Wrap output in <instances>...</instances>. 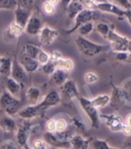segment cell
Segmentation results:
<instances>
[{
    "label": "cell",
    "instance_id": "cell-1",
    "mask_svg": "<svg viewBox=\"0 0 131 149\" xmlns=\"http://www.w3.org/2000/svg\"><path fill=\"white\" fill-rule=\"evenodd\" d=\"M75 42L80 53L85 57H94L110 48V45L96 44L86 37H80L79 35L75 40Z\"/></svg>",
    "mask_w": 131,
    "mask_h": 149
},
{
    "label": "cell",
    "instance_id": "cell-2",
    "mask_svg": "<svg viewBox=\"0 0 131 149\" xmlns=\"http://www.w3.org/2000/svg\"><path fill=\"white\" fill-rule=\"evenodd\" d=\"M36 3L35 1H17V6L14 10V22L25 29L28 20L33 14Z\"/></svg>",
    "mask_w": 131,
    "mask_h": 149
},
{
    "label": "cell",
    "instance_id": "cell-3",
    "mask_svg": "<svg viewBox=\"0 0 131 149\" xmlns=\"http://www.w3.org/2000/svg\"><path fill=\"white\" fill-rule=\"evenodd\" d=\"M0 109L9 116H13L21 109V101L5 89L0 95Z\"/></svg>",
    "mask_w": 131,
    "mask_h": 149
},
{
    "label": "cell",
    "instance_id": "cell-4",
    "mask_svg": "<svg viewBox=\"0 0 131 149\" xmlns=\"http://www.w3.org/2000/svg\"><path fill=\"white\" fill-rule=\"evenodd\" d=\"M80 104L82 109L88 116V118L90 121V125L94 129H98L99 127V115L98 113V109L93 106L90 102V100L80 95L77 98Z\"/></svg>",
    "mask_w": 131,
    "mask_h": 149
},
{
    "label": "cell",
    "instance_id": "cell-5",
    "mask_svg": "<svg viewBox=\"0 0 131 149\" xmlns=\"http://www.w3.org/2000/svg\"><path fill=\"white\" fill-rule=\"evenodd\" d=\"M106 40L110 43V47L113 51L117 53H121V52L128 53V47L130 40L127 39V37L118 34L117 33L111 29L106 37Z\"/></svg>",
    "mask_w": 131,
    "mask_h": 149
},
{
    "label": "cell",
    "instance_id": "cell-6",
    "mask_svg": "<svg viewBox=\"0 0 131 149\" xmlns=\"http://www.w3.org/2000/svg\"><path fill=\"white\" fill-rule=\"evenodd\" d=\"M95 12L94 10H90V9H84L75 17V23L74 26H73L70 29L66 30L67 34H72L75 31L78 30V28L81 26L83 24L88 23V22H91L93 19L94 18Z\"/></svg>",
    "mask_w": 131,
    "mask_h": 149
},
{
    "label": "cell",
    "instance_id": "cell-7",
    "mask_svg": "<svg viewBox=\"0 0 131 149\" xmlns=\"http://www.w3.org/2000/svg\"><path fill=\"white\" fill-rule=\"evenodd\" d=\"M38 39L42 44L44 45H51L59 37V33L56 30L49 26H43V27L38 33Z\"/></svg>",
    "mask_w": 131,
    "mask_h": 149
},
{
    "label": "cell",
    "instance_id": "cell-8",
    "mask_svg": "<svg viewBox=\"0 0 131 149\" xmlns=\"http://www.w3.org/2000/svg\"><path fill=\"white\" fill-rule=\"evenodd\" d=\"M62 98L61 95L58 92L55 90L50 91L49 93L46 94L41 102L36 103L40 111L46 110V109L50 108V107H56L61 102Z\"/></svg>",
    "mask_w": 131,
    "mask_h": 149
},
{
    "label": "cell",
    "instance_id": "cell-9",
    "mask_svg": "<svg viewBox=\"0 0 131 149\" xmlns=\"http://www.w3.org/2000/svg\"><path fill=\"white\" fill-rule=\"evenodd\" d=\"M95 9L99 11L105 12L108 13L114 14L119 18H124L125 11L118 7L113 2H96L95 3Z\"/></svg>",
    "mask_w": 131,
    "mask_h": 149
},
{
    "label": "cell",
    "instance_id": "cell-10",
    "mask_svg": "<svg viewBox=\"0 0 131 149\" xmlns=\"http://www.w3.org/2000/svg\"><path fill=\"white\" fill-rule=\"evenodd\" d=\"M60 93L62 97L69 100L77 99L80 95L76 83L71 79H69L62 86H60Z\"/></svg>",
    "mask_w": 131,
    "mask_h": 149
},
{
    "label": "cell",
    "instance_id": "cell-11",
    "mask_svg": "<svg viewBox=\"0 0 131 149\" xmlns=\"http://www.w3.org/2000/svg\"><path fill=\"white\" fill-rule=\"evenodd\" d=\"M99 117L104 119L106 125L110 129L111 131L118 132L122 130L124 123L121 116L115 114H102L99 115Z\"/></svg>",
    "mask_w": 131,
    "mask_h": 149
},
{
    "label": "cell",
    "instance_id": "cell-12",
    "mask_svg": "<svg viewBox=\"0 0 131 149\" xmlns=\"http://www.w3.org/2000/svg\"><path fill=\"white\" fill-rule=\"evenodd\" d=\"M10 77L12 79H13L15 81L19 82L22 86H24V84L27 81V73L21 66L16 58L12 60V67Z\"/></svg>",
    "mask_w": 131,
    "mask_h": 149
},
{
    "label": "cell",
    "instance_id": "cell-13",
    "mask_svg": "<svg viewBox=\"0 0 131 149\" xmlns=\"http://www.w3.org/2000/svg\"><path fill=\"white\" fill-rule=\"evenodd\" d=\"M43 139L44 140V141L46 142V144H48L53 148H71L70 142L60 140L54 133L45 132Z\"/></svg>",
    "mask_w": 131,
    "mask_h": 149
},
{
    "label": "cell",
    "instance_id": "cell-14",
    "mask_svg": "<svg viewBox=\"0 0 131 149\" xmlns=\"http://www.w3.org/2000/svg\"><path fill=\"white\" fill-rule=\"evenodd\" d=\"M43 27L42 21L39 16L32 14L25 26L24 31L31 36H37Z\"/></svg>",
    "mask_w": 131,
    "mask_h": 149
},
{
    "label": "cell",
    "instance_id": "cell-15",
    "mask_svg": "<svg viewBox=\"0 0 131 149\" xmlns=\"http://www.w3.org/2000/svg\"><path fill=\"white\" fill-rule=\"evenodd\" d=\"M29 130V127L28 125H23L17 127L16 130V144L19 148H20L21 149H23L25 145H27L28 139H29V135H28V132Z\"/></svg>",
    "mask_w": 131,
    "mask_h": 149
},
{
    "label": "cell",
    "instance_id": "cell-16",
    "mask_svg": "<svg viewBox=\"0 0 131 149\" xmlns=\"http://www.w3.org/2000/svg\"><path fill=\"white\" fill-rule=\"evenodd\" d=\"M40 109L37 106V104L29 105L27 107H23L17 113L20 118L24 119V120H31L35 117H36L40 113Z\"/></svg>",
    "mask_w": 131,
    "mask_h": 149
},
{
    "label": "cell",
    "instance_id": "cell-17",
    "mask_svg": "<svg viewBox=\"0 0 131 149\" xmlns=\"http://www.w3.org/2000/svg\"><path fill=\"white\" fill-rule=\"evenodd\" d=\"M19 62L23 68L26 73H32L36 71L39 67V64L36 60L32 59L21 54Z\"/></svg>",
    "mask_w": 131,
    "mask_h": 149
},
{
    "label": "cell",
    "instance_id": "cell-18",
    "mask_svg": "<svg viewBox=\"0 0 131 149\" xmlns=\"http://www.w3.org/2000/svg\"><path fill=\"white\" fill-rule=\"evenodd\" d=\"M83 9H84V7L81 1H69L66 6L67 17L70 19H74Z\"/></svg>",
    "mask_w": 131,
    "mask_h": 149
},
{
    "label": "cell",
    "instance_id": "cell-19",
    "mask_svg": "<svg viewBox=\"0 0 131 149\" xmlns=\"http://www.w3.org/2000/svg\"><path fill=\"white\" fill-rule=\"evenodd\" d=\"M91 140L92 138L86 139L81 135L75 134L69 140V142L73 149H88L91 143Z\"/></svg>",
    "mask_w": 131,
    "mask_h": 149
},
{
    "label": "cell",
    "instance_id": "cell-20",
    "mask_svg": "<svg viewBox=\"0 0 131 149\" xmlns=\"http://www.w3.org/2000/svg\"><path fill=\"white\" fill-rule=\"evenodd\" d=\"M0 128L4 132L13 133L17 130V125L12 116L5 115L0 118Z\"/></svg>",
    "mask_w": 131,
    "mask_h": 149
},
{
    "label": "cell",
    "instance_id": "cell-21",
    "mask_svg": "<svg viewBox=\"0 0 131 149\" xmlns=\"http://www.w3.org/2000/svg\"><path fill=\"white\" fill-rule=\"evenodd\" d=\"M24 32V28L18 25L15 22H12L5 30V36L9 40H16L20 37Z\"/></svg>",
    "mask_w": 131,
    "mask_h": 149
},
{
    "label": "cell",
    "instance_id": "cell-22",
    "mask_svg": "<svg viewBox=\"0 0 131 149\" xmlns=\"http://www.w3.org/2000/svg\"><path fill=\"white\" fill-rule=\"evenodd\" d=\"M5 88L8 93L17 98V95L20 93L23 86L13 79H12L11 77H7L5 79Z\"/></svg>",
    "mask_w": 131,
    "mask_h": 149
},
{
    "label": "cell",
    "instance_id": "cell-23",
    "mask_svg": "<svg viewBox=\"0 0 131 149\" xmlns=\"http://www.w3.org/2000/svg\"><path fill=\"white\" fill-rule=\"evenodd\" d=\"M51 79L56 86L60 87L69 79V72H66L64 70L56 68L55 72L51 74Z\"/></svg>",
    "mask_w": 131,
    "mask_h": 149
},
{
    "label": "cell",
    "instance_id": "cell-24",
    "mask_svg": "<svg viewBox=\"0 0 131 149\" xmlns=\"http://www.w3.org/2000/svg\"><path fill=\"white\" fill-rule=\"evenodd\" d=\"M40 50H41V48L37 46V45L28 43V44H24L23 46V47H22V53L21 54H23V55L26 56L28 58L36 60Z\"/></svg>",
    "mask_w": 131,
    "mask_h": 149
},
{
    "label": "cell",
    "instance_id": "cell-25",
    "mask_svg": "<svg viewBox=\"0 0 131 149\" xmlns=\"http://www.w3.org/2000/svg\"><path fill=\"white\" fill-rule=\"evenodd\" d=\"M12 67V60L9 57H2V61L0 64V74L5 78L10 77Z\"/></svg>",
    "mask_w": 131,
    "mask_h": 149
},
{
    "label": "cell",
    "instance_id": "cell-26",
    "mask_svg": "<svg viewBox=\"0 0 131 149\" xmlns=\"http://www.w3.org/2000/svg\"><path fill=\"white\" fill-rule=\"evenodd\" d=\"M111 101V98L110 95L106 94H102L94 97L92 100H90V102L93 104V106L96 107L97 109L99 108H104L106 107L107 105L110 104Z\"/></svg>",
    "mask_w": 131,
    "mask_h": 149
},
{
    "label": "cell",
    "instance_id": "cell-27",
    "mask_svg": "<svg viewBox=\"0 0 131 149\" xmlns=\"http://www.w3.org/2000/svg\"><path fill=\"white\" fill-rule=\"evenodd\" d=\"M73 61L70 58L62 57L56 61V68L64 70L67 72H70L74 68Z\"/></svg>",
    "mask_w": 131,
    "mask_h": 149
},
{
    "label": "cell",
    "instance_id": "cell-28",
    "mask_svg": "<svg viewBox=\"0 0 131 149\" xmlns=\"http://www.w3.org/2000/svg\"><path fill=\"white\" fill-rule=\"evenodd\" d=\"M40 94H41V92L39 88H37L36 86H31L27 89L25 95L28 100L32 103V105H35L36 104V102L39 100Z\"/></svg>",
    "mask_w": 131,
    "mask_h": 149
},
{
    "label": "cell",
    "instance_id": "cell-29",
    "mask_svg": "<svg viewBox=\"0 0 131 149\" xmlns=\"http://www.w3.org/2000/svg\"><path fill=\"white\" fill-rule=\"evenodd\" d=\"M59 2V1H45L42 4V10L47 16H52L55 13L56 6Z\"/></svg>",
    "mask_w": 131,
    "mask_h": 149
},
{
    "label": "cell",
    "instance_id": "cell-30",
    "mask_svg": "<svg viewBox=\"0 0 131 149\" xmlns=\"http://www.w3.org/2000/svg\"><path fill=\"white\" fill-rule=\"evenodd\" d=\"M93 29H94V24L91 21V22H88V23H85V24H83L81 26H80L76 31H78L79 36L85 37L86 36L90 34V33L93 30Z\"/></svg>",
    "mask_w": 131,
    "mask_h": 149
},
{
    "label": "cell",
    "instance_id": "cell-31",
    "mask_svg": "<svg viewBox=\"0 0 131 149\" xmlns=\"http://www.w3.org/2000/svg\"><path fill=\"white\" fill-rule=\"evenodd\" d=\"M56 132H63L69 128V122L66 118L60 117V118L56 119Z\"/></svg>",
    "mask_w": 131,
    "mask_h": 149
},
{
    "label": "cell",
    "instance_id": "cell-32",
    "mask_svg": "<svg viewBox=\"0 0 131 149\" xmlns=\"http://www.w3.org/2000/svg\"><path fill=\"white\" fill-rule=\"evenodd\" d=\"M56 69V61L51 60L49 58V61L46 63L45 65H41L42 72L46 74H52Z\"/></svg>",
    "mask_w": 131,
    "mask_h": 149
},
{
    "label": "cell",
    "instance_id": "cell-33",
    "mask_svg": "<svg viewBox=\"0 0 131 149\" xmlns=\"http://www.w3.org/2000/svg\"><path fill=\"white\" fill-rule=\"evenodd\" d=\"M17 6L16 0H0V10H15Z\"/></svg>",
    "mask_w": 131,
    "mask_h": 149
},
{
    "label": "cell",
    "instance_id": "cell-34",
    "mask_svg": "<svg viewBox=\"0 0 131 149\" xmlns=\"http://www.w3.org/2000/svg\"><path fill=\"white\" fill-rule=\"evenodd\" d=\"M90 144L93 149H109L110 148L106 141L98 138H92Z\"/></svg>",
    "mask_w": 131,
    "mask_h": 149
},
{
    "label": "cell",
    "instance_id": "cell-35",
    "mask_svg": "<svg viewBox=\"0 0 131 149\" xmlns=\"http://www.w3.org/2000/svg\"><path fill=\"white\" fill-rule=\"evenodd\" d=\"M96 30L99 34L101 35L102 37H104L105 39H106V37L108 36L109 33L111 30V29L107 23H99L96 26Z\"/></svg>",
    "mask_w": 131,
    "mask_h": 149
},
{
    "label": "cell",
    "instance_id": "cell-36",
    "mask_svg": "<svg viewBox=\"0 0 131 149\" xmlns=\"http://www.w3.org/2000/svg\"><path fill=\"white\" fill-rule=\"evenodd\" d=\"M98 80H99V76L95 72H88L84 74V81H86V83L89 85L96 83L98 81Z\"/></svg>",
    "mask_w": 131,
    "mask_h": 149
},
{
    "label": "cell",
    "instance_id": "cell-37",
    "mask_svg": "<svg viewBox=\"0 0 131 149\" xmlns=\"http://www.w3.org/2000/svg\"><path fill=\"white\" fill-rule=\"evenodd\" d=\"M49 58H50V56L47 52H46L43 50H40L39 54H38V57L36 58V61H38L39 65H45L46 63H47L49 61Z\"/></svg>",
    "mask_w": 131,
    "mask_h": 149
},
{
    "label": "cell",
    "instance_id": "cell-38",
    "mask_svg": "<svg viewBox=\"0 0 131 149\" xmlns=\"http://www.w3.org/2000/svg\"><path fill=\"white\" fill-rule=\"evenodd\" d=\"M18 148L16 142L10 139L4 140L0 144V149H18Z\"/></svg>",
    "mask_w": 131,
    "mask_h": 149
},
{
    "label": "cell",
    "instance_id": "cell-39",
    "mask_svg": "<svg viewBox=\"0 0 131 149\" xmlns=\"http://www.w3.org/2000/svg\"><path fill=\"white\" fill-rule=\"evenodd\" d=\"M32 149H47L46 147V142L44 141L43 139H40V138H37L35 139L32 143Z\"/></svg>",
    "mask_w": 131,
    "mask_h": 149
},
{
    "label": "cell",
    "instance_id": "cell-40",
    "mask_svg": "<svg viewBox=\"0 0 131 149\" xmlns=\"http://www.w3.org/2000/svg\"><path fill=\"white\" fill-rule=\"evenodd\" d=\"M46 132H49V133L56 132V127L55 118H50L46 121Z\"/></svg>",
    "mask_w": 131,
    "mask_h": 149
},
{
    "label": "cell",
    "instance_id": "cell-41",
    "mask_svg": "<svg viewBox=\"0 0 131 149\" xmlns=\"http://www.w3.org/2000/svg\"><path fill=\"white\" fill-rule=\"evenodd\" d=\"M113 2L124 11L131 9V2L130 1H115Z\"/></svg>",
    "mask_w": 131,
    "mask_h": 149
},
{
    "label": "cell",
    "instance_id": "cell-42",
    "mask_svg": "<svg viewBox=\"0 0 131 149\" xmlns=\"http://www.w3.org/2000/svg\"><path fill=\"white\" fill-rule=\"evenodd\" d=\"M130 56V54L127 52H121V53H117L116 55V60L117 61H126Z\"/></svg>",
    "mask_w": 131,
    "mask_h": 149
},
{
    "label": "cell",
    "instance_id": "cell-43",
    "mask_svg": "<svg viewBox=\"0 0 131 149\" xmlns=\"http://www.w3.org/2000/svg\"><path fill=\"white\" fill-rule=\"evenodd\" d=\"M123 148L127 149H131V135L128 136L123 142Z\"/></svg>",
    "mask_w": 131,
    "mask_h": 149
},
{
    "label": "cell",
    "instance_id": "cell-44",
    "mask_svg": "<svg viewBox=\"0 0 131 149\" xmlns=\"http://www.w3.org/2000/svg\"><path fill=\"white\" fill-rule=\"evenodd\" d=\"M121 131L123 132V134L127 135V137L131 135V127H128L127 125H125V124H123V126L122 130Z\"/></svg>",
    "mask_w": 131,
    "mask_h": 149
},
{
    "label": "cell",
    "instance_id": "cell-45",
    "mask_svg": "<svg viewBox=\"0 0 131 149\" xmlns=\"http://www.w3.org/2000/svg\"><path fill=\"white\" fill-rule=\"evenodd\" d=\"M124 18H127V20L129 21V23L131 24V9L125 11Z\"/></svg>",
    "mask_w": 131,
    "mask_h": 149
},
{
    "label": "cell",
    "instance_id": "cell-46",
    "mask_svg": "<svg viewBox=\"0 0 131 149\" xmlns=\"http://www.w3.org/2000/svg\"><path fill=\"white\" fill-rule=\"evenodd\" d=\"M125 125L128 126L130 127H131V113L128 114L126 117V121H125Z\"/></svg>",
    "mask_w": 131,
    "mask_h": 149
},
{
    "label": "cell",
    "instance_id": "cell-47",
    "mask_svg": "<svg viewBox=\"0 0 131 149\" xmlns=\"http://www.w3.org/2000/svg\"><path fill=\"white\" fill-rule=\"evenodd\" d=\"M128 53L131 54V40L130 41V44H129V47H128Z\"/></svg>",
    "mask_w": 131,
    "mask_h": 149
},
{
    "label": "cell",
    "instance_id": "cell-48",
    "mask_svg": "<svg viewBox=\"0 0 131 149\" xmlns=\"http://www.w3.org/2000/svg\"><path fill=\"white\" fill-rule=\"evenodd\" d=\"M23 149H32V148H31V147H30L29 144H28L27 145H25V146L24 147V148H23Z\"/></svg>",
    "mask_w": 131,
    "mask_h": 149
},
{
    "label": "cell",
    "instance_id": "cell-49",
    "mask_svg": "<svg viewBox=\"0 0 131 149\" xmlns=\"http://www.w3.org/2000/svg\"><path fill=\"white\" fill-rule=\"evenodd\" d=\"M109 149H120V148H111L110 147Z\"/></svg>",
    "mask_w": 131,
    "mask_h": 149
},
{
    "label": "cell",
    "instance_id": "cell-50",
    "mask_svg": "<svg viewBox=\"0 0 131 149\" xmlns=\"http://www.w3.org/2000/svg\"><path fill=\"white\" fill-rule=\"evenodd\" d=\"M1 61H2V57H0V64H1Z\"/></svg>",
    "mask_w": 131,
    "mask_h": 149
},
{
    "label": "cell",
    "instance_id": "cell-51",
    "mask_svg": "<svg viewBox=\"0 0 131 149\" xmlns=\"http://www.w3.org/2000/svg\"><path fill=\"white\" fill-rule=\"evenodd\" d=\"M62 149H71V148H62Z\"/></svg>",
    "mask_w": 131,
    "mask_h": 149
},
{
    "label": "cell",
    "instance_id": "cell-52",
    "mask_svg": "<svg viewBox=\"0 0 131 149\" xmlns=\"http://www.w3.org/2000/svg\"><path fill=\"white\" fill-rule=\"evenodd\" d=\"M130 57H131V54H130Z\"/></svg>",
    "mask_w": 131,
    "mask_h": 149
}]
</instances>
